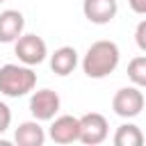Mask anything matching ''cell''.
Segmentation results:
<instances>
[{
	"label": "cell",
	"mask_w": 146,
	"mask_h": 146,
	"mask_svg": "<svg viewBox=\"0 0 146 146\" xmlns=\"http://www.w3.org/2000/svg\"><path fill=\"white\" fill-rule=\"evenodd\" d=\"M119 59H121L119 46L110 39H100V41H94L87 48V52L82 57V71L91 80H103V78H107L110 73L116 71Z\"/></svg>",
	"instance_id": "cell-1"
},
{
	"label": "cell",
	"mask_w": 146,
	"mask_h": 146,
	"mask_svg": "<svg viewBox=\"0 0 146 146\" xmlns=\"http://www.w3.org/2000/svg\"><path fill=\"white\" fill-rule=\"evenodd\" d=\"M36 73L25 64H2L0 66V94L7 98H21L34 91Z\"/></svg>",
	"instance_id": "cell-2"
},
{
	"label": "cell",
	"mask_w": 146,
	"mask_h": 146,
	"mask_svg": "<svg viewBox=\"0 0 146 146\" xmlns=\"http://www.w3.org/2000/svg\"><path fill=\"white\" fill-rule=\"evenodd\" d=\"M107 135H110V125L103 114L87 112V114L78 116V141H82L87 146H98L107 139Z\"/></svg>",
	"instance_id": "cell-3"
},
{
	"label": "cell",
	"mask_w": 146,
	"mask_h": 146,
	"mask_svg": "<svg viewBox=\"0 0 146 146\" xmlns=\"http://www.w3.org/2000/svg\"><path fill=\"white\" fill-rule=\"evenodd\" d=\"M144 103H146V98H144L141 87L130 84V87H121V89L114 94V98H112V110H114V114L121 116V119H135V116L141 114Z\"/></svg>",
	"instance_id": "cell-4"
},
{
	"label": "cell",
	"mask_w": 146,
	"mask_h": 146,
	"mask_svg": "<svg viewBox=\"0 0 146 146\" xmlns=\"http://www.w3.org/2000/svg\"><path fill=\"white\" fill-rule=\"evenodd\" d=\"M14 52L21 64L25 66H36L48 57V46L41 36L36 34H21L14 41Z\"/></svg>",
	"instance_id": "cell-5"
},
{
	"label": "cell",
	"mask_w": 146,
	"mask_h": 146,
	"mask_svg": "<svg viewBox=\"0 0 146 146\" xmlns=\"http://www.w3.org/2000/svg\"><path fill=\"white\" fill-rule=\"evenodd\" d=\"M62 107L59 94L52 89H39L30 96V112L36 121H50L52 116H57Z\"/></svg>",
	"instance_id": "cell-6"
},
{
	"label": "cell",
	"mask_w": 146,
	"mask_h": 146,
	"mask_svg": "<svg viewBox=\"0 0 146 146\" xmlns=\"http://www.w3.org/2000/svg\"><path fill=\"white\" fill-rule=\"evenodd\" d=\"M82 14L94 25H107L119 14L116 0H82Z\"/></svg>",
	"instance_id": "cell-7"
},
{
	"label": "cell",
	"mask_w": 146,
	"mask_h": 146,
	"mask_svg": "<svg viewBox=\"0 0 146 146\" xmlns=\"http://www.w3.org/2000/svg\"><path fill=\"white\" fill-rule=\"evenodd\" d=\"M50 121L52 123L48 128V137L55 144H73V141H78V116L62 114V116H52Z\"/></svg>",
	"instance_id": "cell-8"
},
{
	"label": "cell",
	"mask_w": 146,
	"mask_h": 146,
	"mask_svg": "<svg viewBox=\"0 0 146 146\" xmlns=\"http://www.w3.org/2000/svg\"><path fill=\"white\" fill-rule=\"evenodd\" d=\"M25 30V16L18 9L0 11V43H14Z\"/></svg>",
	"instance_id": "cell-9"
},
{
	"label": "cell",
	"mask_w": 146,
	"mask_h": 146,
	"mask_svg": "<svg viewBox=\"0 0 146 146\" xmlns=\"http://www.w3.org/2000/svg\"><path fill=\"white\" fill-rule=\"evenodd\" d=\"M78 66V50L73 46H59L50 55V68L55 75H71Z\"/></svg>",
	"instance_id": "cell-10"
},
{
	"label": "cell",
	"mask_w": 146,
	"mask_h": 146,
	"mask_svg": "<svg viewBox=\"0 0 146 146\" xmlns=\"http://www.w3.org/2000/svg\"><path fill=\"white\" fill-rule=\"evenodd\" d=\"M14 141L18 146H43L46 130L41 128V123L36 119L34 121H23L14 132Z\"/></svg>",
	"instance_id": "cell-11"
},
{
	"label": "cell",
	"mask_w": 146,
	"mask_h": 146,
	"mask_svg": "<svg viewBox=\"0 0 146 146\" xmlns=\"http://www.w3.org/2000/svg\"><path fill=\"white\" fill-rule=\"evenodd\" d=\"M144 132L135 123H121L114 132V146H141Z\"/></svg>",
	"instance_id": "cell-12"
},
{
	"label": "cell",
	"mask_w": 146,
	"mask_h": 146,
	"mask_svg": "<svg viewBox=\"0 0 146 146\" xmlns=\"http://www.w3.org/2000/svg\"><path fill=\"white\" fill-rule=\"evenodd\" d=\"M128 80L135 87H146V55H137L128 64Z\"/></svg>",
	"instance_id": "cell-13"
},
{
	"label": "cell",
	"mask_w": 146,
	"mask_h": 146,
	"mask_svg": "<svg viewBox=\"0 0 146 146\" xmlns=\"http://www.w3.org/2000/svg\"><path fill=\"white\" fill-rule=\"evenodd\" d=\"M135 41H137V48H139L141 52H146V21H139V23H137Z\"/></svg>",
	"instance_id": "cell-14"
},
{
	"label": "cell",
	"mask_w": 146,
	"mask_h": 146,
	"mask_svg": "<svg viewBox=\"0 0 146 146\" xmlns=\"http://www.w3.org/2000/svg\"><path fill=\"white\" fill-rule=\"evenodd\" d=\"M9 125H11V110H9L7 103L0 100V135H2Z\"/></svg>",
	"instance_id": "cell-15"
},
{
	"label": "cell",
	"mask_w": 146,
	"mask_h": 146,
	"mask_svg": "<svg viewBox=\"0 0 146 146\" xmlns=\"http://www.w3.org/2000/svg\"><path fill=\"white\" fill-rule=\"evenodd\" d=\"M128 5H130V9L135 11V14H146V0H128Z\"/></svg>",
	"instance_id": "cell-16"
},
{
	"label": "cell",
	"mask_w": 146,
	"mask_h": 146,
	"mask_svg": "<svg viewBox=\"0 0 146 146\" xmlns=\"http://www.w3.org/2000/svg\"><path fill=\"white\" fill-rule=\"evenodd\" d=\"M0 2H5V0H0Z\"/></svg>",
	"instance_id": "cell-17"
}]
</instances>
